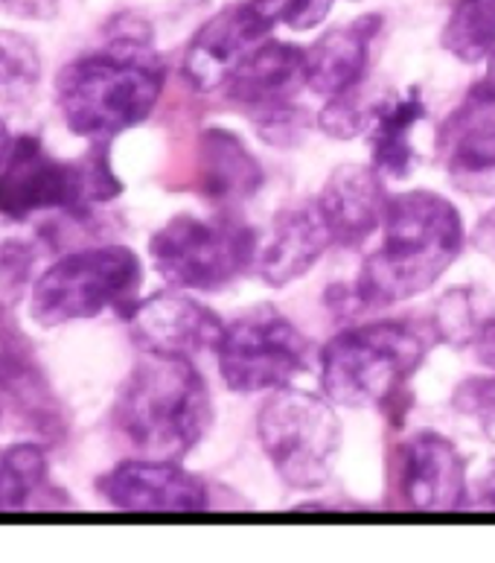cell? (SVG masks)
<instances>
[{
  "label": "cell",
  "mask_w": 495,
  "mask_h": 563,
  "mask_svg": "<svg viewBox=\"0 0 495 563\" xmlns=\"http://www.w3.org/2000/svg\"><path fill=\"white\" fill-rule=\"evenodd\" d=\"M463 243V219L446 196L431 190L391 196L376 252H370L353 284L341 286L345 298L327 303H341L347 312L394 307L443 278Z\"/></svg>",
  "instance_id": "cell-1"
},
{
  "label": "cell",
  "mask_w": 495,
  "mask_h": 563,
  "mask_svg": "<svg viewBox=\"0 0 495 563\" xmlns=\"http://www.w3.org/2000/svg\"><path fill=\"white\" fill-rule=\"evenodd\" d=\"M114 429L146 459L178 462L213 423V400L193 360L143 353L114 404Z\"/></svg>",
  "instance_id": "cell-2"
},
{
  "label": "cell",
  "mask_w": 495,
  "mask_h": 563,
  "mask_svg": "<svg viewBox=\"0 0 495 563\" xmlns=\"http://www.w3.org/2000/svg\"><path fill=\"white\" fill-rule=\"evenodd\" d=\"M164 85L167 68L158 53L137 38H120L70 62L56 93L70 132L111 141L149 118Z\"/></svg>",
  "instance_id": "cell-3"
},
{
  "label": "cell",
  "mask_w": 495,
  "mask_h": 563,
  "mask_svg": "<svg viewBox=\"0 0 495 563\" xmlns=\"http://www.w3.org/2000/svg\"><path fill=\"white\" fill-rule=\"evenodd\" d=\"M435 342L431 321L385 319L341 330L320 351L324 395L347 409H387L405 397Z\"/></svg>",
  "instance_id": "cell-4"
},
{
  "label": "cell",
  "mask_w": 495,
  "mask_h": 563,
  "mask_svg": "<svg viewBox=\"0 0 495 563\" xmlns=\"http://www.w3.org/2000/svg\"><path fill=\"white\" fill-rule=\"evenodd\" d=\"M123 185L114 176L105 150L82 161H59L33 135L9 143L0 161V213L26 219L42 211H85L111 202Z\"/></svg>",
  "instance_id": "cell-5"
},
{
  "label": "cell",
  "mask_w": 495,
  "mask_h": 563,
  "mask_svg": "<svg viewBox=\"0 0 495 563\" xmlns=\"http://www.w3.org/2000/svg\"><path fill=\"white\" fill-rule=\"evenodd\" d=\"M257 438L274 473L292 490L324 488L341 446V421L329 397L278 388L257 415Z\"/></svg>",
  "instance_id": "cell-6"
},
{
  "label": "cell",
  "mask_w": 495,
  "mask_h": 563,
  "mask_svg": "<svg viewBox=\"0 0 495 563\" xmlns=\"http://www.w3.org/2000/svg\"><path fill=\"white\" fill-rule=\"evenodd\" d=\"M143 280L137 254L126 245H100L61 257L33 289V316L44 328L93 319L105 310L135 307Z\"/></svg>",
  "instance_id": "cell-7"
},
{
  "label": "cell",
  "mask_w": 495,
  "mask_h": 563,
  "mask_svg": "<svg viewBox=\"0 0 495 563\" xmlns=\"http://www.w3.org/2000/svg\"><path fill=\"white\" fill-rule=\"evenodd\" d=\"M260 236L236 217L202 219L181 213L149 240L155 269L167 284L216 292L257 263Z\"/></svg>",
  "instance_id": "cell-8"
},
{
  "label": "cell",
  "mask_w": 495,
  "mask_h": 563,
  "mask_svg": "<svg viewBox=\"0 0 495 563\" xmlns=\"http://www.w3.org/2000/svg\"><path fill=\"white\" fill-rule=\"evenodd\" d=\"M216 365L236 395H271L306 371L310 339L274 307H254L225 324Z\"/></svg>",
  "instance_id": "cell-9"
},
{
  "label": "cell",
  "mask_w": 495,
  "mask_h": 563,
  "mask_svg": "<svg viewBox=\"0 0 495 563\" xmlns=\"http://www.w3.org/2000/svg\"><path fill=\"white\" fill-rule=\"evenodd\" d=\"M303 62V47L266 38L227 79L225 93L245 109L262 114L266 135H294V120L301 114L294 109V93L306 88Z\"/></svg>",
  "instance_id": "cell-10"
},
{
  "label": "cell",
  "mask_w": 495,
  "mask_h": 563,
  "mask_svg": "<svg viewBox=\"0 0 495 563\" xmlns=\"http://www.w3.org/2000/svg\"><path fill=\"white\" fill-rule=\"evenodd\" d=\"M271 21L257 0L222 9L193 35L184 53V76L195 91H222L236 68L269 38Z\"/></svg>",
  "instance_id": "cell-11"
},
{
  "label": "cell",
  "mask_w": 495,
  "mask_h": 563,
  "mask_svg": "<svg viewBox=\"0 0 495 563\" xmlns=\"http://www.w3.org/2000/svg\"><path fill=\"white\" fill-rule=\"evenodd\" d=\"M132 336L149 353H169L195 360L199 353H216L225 321L207 303L195 301L187 289H169L137 301L128 312Z\"/></svg>",
  "instance_id": "cell-12"
},
{
  "label": "cell",
  "mask_w": 495,
  "mask_h": 563,
  "mask_svg": "<svg viewBox=\"0 0 495 563\" xmlns=\"http://www.w3.org/2000/svg\"><path fill=\"white\" fill-rule=\"evenodd\" d=\"M100 494L132 514H202L211 505L204 482L176 462H123L100 479Z\"/></svg>",
  "instance_id": "cell-13"
},
{
  "label": "cell",
  "mask_w": 495,
  "mask_h": 563,
  "mask_svg": "<svg viewBox=\"0 0 495 563\" xmlns=\"http://www.w3.org/2000/svg\"><path fill=\"white\" fill-rule=\"evenodd\" d=\"M396 482L414 511L446 514L466 503V464L458 446L437 432H417L400 444Z\"/></svg>",
  "instance_id": "cell-14"
},
{
  "label": "cell",
  "mask_w": 495,
  "mask_h": 563,
  "mask_svg": "<svg viewBox=\"0 0 495 563\" xmlns=\"http://www.w3.org/2000/svg\"><path fill=\"white\" fill-rule=\"evenodd\" d=\"M387 199L391 196L385 194L382 173L373 164H341L315 202L333 231V243L359 249L382 228Z\"/></svg>",
  "instance_id": "cell-15"
},
{
  "label": "cell",
  "mask_w": 495,
  "mask_h": 563,
  "mask_svg": "<svg viewBox=\"0 0 495 563\" xmlns=\"http://www.w3.org/2000/svg\"><path fill=\"white\" fill-rule=\"evenodd\" d=\"M333 243L327 219L318 202L280 211L266 240H260L257 269L269 286H289L301 280L324 257Z\"/></svg>",
  "instance_id": "cell-16"
},
{
  "label": "cell",
  "mask_w": 495,
  "mask_h": 563,
  "mask_svg": "<svg viewBox=\"0 0 495 563\" xmlns=\"http://www.w3.org/2000/svg\"><path fill=\"white\" fill-rule=\"evenodd\" d=\"M440 155L454 185L466 194L495 190V114L463 97L458 109L443 120Z\"/></svg>",
  "instance_id": "cell-17"
},
{
  "label": "cell",
  "mask_w": 495,
  "mask_h": 563,
  "mask_svg": "<svg viewBox=\"0 0 495 563\" xmlns=\"http://www.w3.org/2000/svg\"><path fill=\"white\" fill-rule=\"evenodd\" d=\"M379 24H382L379 15H364L353 24L329 30L312 47H306V62H303L306 88L324 97L359 88L368 74L370 44L376 38Z\"/></svg>",
  "instance_id": "cell-18"
},
{
  "label": "cell",
  "mask_w": 495,
  "mask_h": 563,
  "mask_svg": "<svg viewBox=\"0 0 495 563\" xmlns=\"http://www.w3.org/2000/svg\"><path fill=\"white\" fill-rule=\"evenodd\" d=\"M199 178L213 202L234 208L260 190L262 167L234 132L207 129L199 141Z\"/></svg>",
  "instance_id": "cell-19"
},
{
  "label": "cell",
  "mask_w": 495,
  "mask_h": 563,
  "mask_svg": "<svg viewBox=\"0 0 495 563\" xmlns=\"http://www.w3.org/2000/svg\"><path fill=\"white\" fill-rule=\"evenodd\" d=\"M426 120V102L420 91L396 93L379 102L370 114V155L373 167L382 176L405 178L412 173L417 150H414V132Z\"/></svg>",
  "instance_id": "cell-20"
},
{
  "label": "cell",
  "mask_w": 495,
  "mask_h": 563,
  "mask_svg": "<svg viewBox=\"0 0 495 563\" xmlns=\"http://www.w3.org/2000/svg\"><path fill=\"white\" fill-rule=\"evenodd\" d=\"M443 47L466 65L487 59L495 51V0H458L446 21Z\"/></svg>",
  "instance_id": "cell-21"
},
{
  "label": "cell",
  "mask_w": 495,
  "mask_h": 563,
  "mask_svg": "<svg viewBox=\"0 0 495 563\" xmlns=\"http://www.w3.org/2000/svg\"><path fill=\"white\" fill-rule=\"evenodd\" d=\"M47 459L38 444H18L0 453V511H24L44 482Z\"/></svg>",
  "instance_id": "cell-22"
},
{
  "label": "cell",
  "mask_w": 495,
  "mask_h": 563,
  "mask_svg": "<svg viewBox=\"0 0 495 563\" xmlns=\"http://www.w3.org/2000/svg\"><path fill=\"white\" fill-rule=\"evenodd\" d=\"M490 319L493 316L487 312V298L479 289H452L437 303L431 324L437 339H446L452 345H470V342L475 345Z\"/></svg>",
  "instance_id": "cell-23"
},
{
  "label": "cell",
  "mask_w": 495,
  "mask_h": 563,
  "mask_svg": "<svg viewBox=\"0 0 495 563\" xmlns=\"http://www.w3.org/2000/svg\"><path fill=\"white\" fill-rule=\"evenodd\" d=\"M42 79V59L24 35L0 30V102L26 100Z\"/></svg>",
  "instance_id": "cell-24"
},
{
  "label": "cell",
  "mask_w": 495,
  "mask_h": 563,
  "mask_svg": "<svg viewBox=\"0 0 495 563\" xmlns=\"http://www.w3.org/2000/svg\"><path fill=\"white\" fill-rule=\"evenodd\" d=\"M35 383V365L30 342L21 330L7 319V310L0 303V386H7L12 395H24V388Z\"/></svg>",
  "instance_id": "cell-25"
},
{
  "label": "cell",
  "mask_w": 495,
  "mask_h": 563,
  "mask_svg": "<svg viewBox=\"0 0 495 563\" xmlns=\"http://www.w3.org/2000/svg\"><path fill=\"white\" fill-rule=\"evenodd\" d=\"M454 409L479 423L495 444V371L490 377H470L454 388Z\"/></svg>",
  "instance_id": "cell-26"
},
{
  "label": "cell",
  "mask_w": 495,
  "mask_h": 563,
  "mask_svg": "<svg viewBox=\"0 0 495 563\" xmlns=\"http://www.w3.org/2000/svg\"><path fill=\"white\" fill-rule=\"evenodd\" d=\"M373 114V111H370ZM370 114L361 109V102L356 100V88L347 93H336L329 97L327 109L320 111V129L327 135L338 137V141H347V137L359 135L361 129L368 126Z\"/></svg>",
  "instance_id": "cell-27"
},
{
  "label": "cell",
  "mask_w": 495,
  "mask_h": 563,
  "mask_svg": "<svg viewBox=\"0 0 495 563\" xmlns=\"http://www.w3.org/2000/svg\"><path fill=\"white\" fill-rule=\"evenodd\" d=\"M26 272H30V252L24 245H0V303H7L12 292L18 295L26 280Z\"/></svg>",
  "instance_id": "cell-28"
},
{
  "label": "cell",
  "mask_w": 495,
  "mask_h": 563,
  "mask_svg": "<svg viewBox=\"0 0 495 563\" xmlns=\"http://www.w3.org/2000/svg\"><path fill=\"white\" fill-rule=\"evenodd\" d=\"M336 0H289L283 12V24L292 30H312L329 15Z\"/></svg>",
  "instance_id": "cell-29"
},
{
  "label": "cell",
  "mask_w": 495,
  "mask_h": 563,
  "mask_svg": "<svg viewBox=\"0 0 495 563\" xmlns=\"http://www.w3.org/2000/svg\"><path fill=\"white\" fill-rule=\"evenodd\" d=\"M484 62H487V70H484V76H481L479 82L472 85L470 91H466V97L495 114V51L490 53Z\"/></svg>",
  "instance_id": "cell-30"
},
{
  "label": "cell",
  "mask_w": 495,
  "mask_h": 563,
  "mask_svg": "<svg viewBox=\"0 0 495 563\" xmlns=\"http://www.w3.org/2000/svg\"><path fill=\"white\" fill-rule=\"evenodd\" d=\"M475 351H479V360L490 371H495V316L487 321V328L481 330V336L475 339Z\"/></svg>",
  "instance_id": "cell-31"
},
{
  "label": "cell",
  "mask_w": 495,
  "mask_h": 563,
  "mask_svg": "<svg viewBox=\"0 0 495 563\" xmlns=\"http://www.w3.org/2000/svg\"><path fill=\"white\" fill-rule=\"evenodd\" d=\"M475 245L495 261V208L475 228Z\"/></svg>",
  "instance_id": "cell-32"
},
{
  "label": "cell",
  "mask_w": 495,
  "mask_h": 563,
  "mask_svg": "<svg viewBox=\"0 0 495 563\" xmlns=\"http://www.w3.org/2000/svg\"><path fill=\"white\" fill-rule=\"evenodd\" d=\"M481 505H487V508H495V467L487 473V479L481 482Z\"/></svg>",
  "instance_id": "cell-33"
},
{
  "label": "cell",
  "mask_w": 495,
  "mask_h": 563,
  "mask_svg": "<svg viewBox=\"0 0 495 563\" xmlns=\"http://www.w3.org/2000/svg\"><path fill=\"white\" fill-rule=\"evenodd\" d=\"M9 143H12V137H9L7 126H3V120H0V161H3V155H7Z\"/></svg>",
  "instance_id": "cell-34"
}]
</instances>
